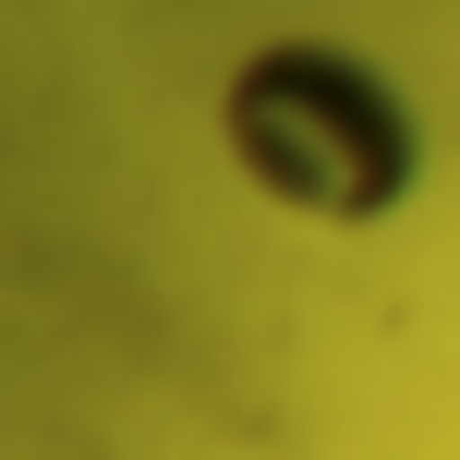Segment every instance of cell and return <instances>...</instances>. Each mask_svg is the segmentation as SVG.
<instances>
[{
  "label": "cell",
  "instance_id": "6da1fadb",
  "mask_svg": "<svg viewBox=\"0 0 460 460\" xmlns=\"http://www.w3.org/2000/svg\"><path fill=\"white\" fill-rule=\"evenodd\" d=\"M218 146L267 207L327 218V230H364L388 218L400 194L424 182V121L364 49L340 37H267L230 61L218 85Z\"/></svg>",
  "mask_w": 460,
  "mask_h": 460
}]
</instances>
